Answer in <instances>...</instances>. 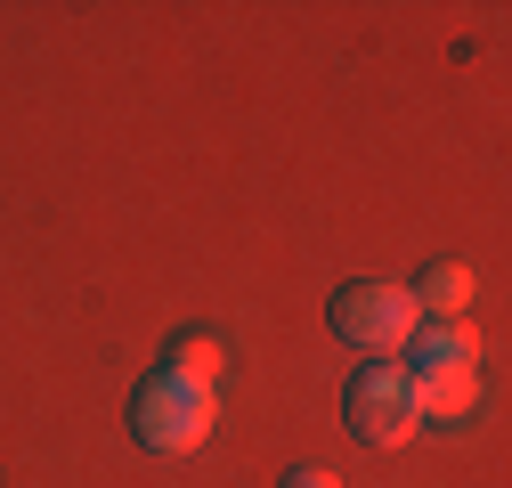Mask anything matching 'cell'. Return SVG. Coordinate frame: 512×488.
<instances>
[{"label":"cell","instance_id":"6da1fadb","mask_svg":"<svg viewBox=\"0 0 512 488\" xmlns=\"http://www.w3.org/2000/svg\"><path fill=\"white\" fill-rule=\"evenodd\" d=\"M399 366H407V391H415V415L423 423H464L480 407V342H472L464 318L415 326L407 350H399Z\"/></svg>","mask_w":512,"mask_h":488},{"label":"cell","instance_id":"8992f818","mask_svg":"<svg viewBox=\"0 0 512 488\" xmlns=\"http://www.w3.org/2000/svg\"><path fill=\"white\" fill-rule=\"evenodd\" d=\"M407 293H415V310H431V318H456L464 301H472V269H464V261H431V269H423Z\"/></svg>","mask_w":512,"mask_h":488},{"label":"cell","instance_id":"5b68a950","mask_svg":"<svg viewBox=\"0 0 512 488\" xmlns=\"http://www.w3.org/2000/svg\"><path fill=\"white\" fill-rule=\"evenodd\" d=\"M155 375H179V383H204V391H212V375H220V334H212V326H187V334H171Z\"/></svg>","mask_w":512,"mask_h":488},{"label":"cell","instance_id":"7a4b0ae2","mask_svg":"<svg viewBox=\"0 0 512 488\" xmlns=\"http://www.w3.org/2000/svg\"><path fill=\"white\" fill-rule=\"evenodd\" d=\"M326 326H334V342H350L358 358H399L407 334L423 326V310H415L407 285H391V277H358V285H342V293L326 301Z\"/></svg>","mask_w":512,"mask_h":488},{"label":"cell","instance_id":"52a82bcc","mask_svg":"<svg viewBox=\"0 0 512 488\" xmlns=\"http://www.w3.org/2000/svg\"><path fill=\"white\" fill-rule=\"evenodd\" d=\"M277 488H342V472H326V464H285Z\"/></svg>","mask_w":512,"mask_h":488},{"label":"cell","instance_id":"3957f363","mask_svg":"<svg viewBox=\"0 0 512 488\" xmlns=\"http://www.w3.org/2000/svg\"><path fill=\"white\" fill-rule=\"evenodd\" d=\"M342 423L366 440V448H399L423 432V415H415V391H407V366L399 358H366L358 375L342 383Z\"/></svg>","mask_w":512,"mask_h":488},{"label":"cell","instance_id":"277c9868","mask_svg":"<svg viewBox=\"0 0 512 488\" xmlns=\"http://www.w3.org/2000/svg\"><path fill=\"white\" fill-rule=\"evenodd\" d=\"M131 432L155 456H187V448L212 432V391L204 383H179V375H147L131 391Z\"/></svg>","mask_w":512,"mask_h":488}]
</instances>
